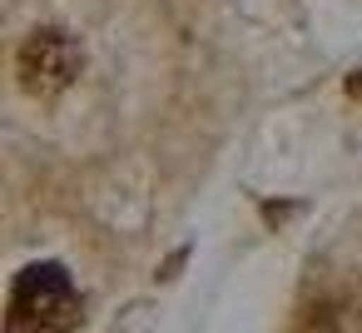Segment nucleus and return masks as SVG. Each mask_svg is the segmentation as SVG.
<instances>
[{
  "instance_id": "f257e3e1",
  "label": "nucleus",
  "mask_w": 362,
  "mask_h": 333,
  "mask_svg": "<svg viewBox=\"0 0 362 333\" xmlns=\"http://www.w3.org/2000/svg\"><path fill=\"white\" fill-rule=\"evenodd\" d=\"M80 323V293L60 264L21 269L6 308V333H70Z\"/></svg>"
},
{
  "instance_id": "f03ea898",
  "label": "nucleus",
  "mask_w": 362,
  "mask_h": 333,
  "mask_svg": "<svg viewBox=\"0 0 362 333\" xmlns=\"http://www.w3.org/2000/svg\"><path fill=\"white\" fill-rule=\"evenodd\" d=\"M80 65H85L80 45H75L65 30H55V26L30 30L25 45H21V55H16V75H21V85H25L35 100H50V95L70 90L75 75H80Z\"/></svg>"
},
{
  "instance_id": "7ed1b4c3",
  "label": "nucleus",
  "mask_w": 362,
  "mask_h": 333,
  "mask_svg": "<svg viewBox=\"0 0 362 333\" xmlns=\"http://www.w3.org/2000/svg\"><path fill=\"white\" fill-rule=\"evenodd\" d=\"M298 333H362V308L352 298H317L303 313Z\"/></svg>"
},
{
  "instance_id": "20e7f679",
  "label": "nucleus",
  "mask_w": 362,
  "mask_h": 333,
  "mask_svg": "<svg viewBox=\"0 0 362 333\" xmlns=\"http://www.w3.org/2000/svg\"><path fill=\"white\" fill-rule=\"evenodd\" d=\"M347 95H357V100H362V70H357V75L347 80Z\"/></svg>"
}]
</instances>
